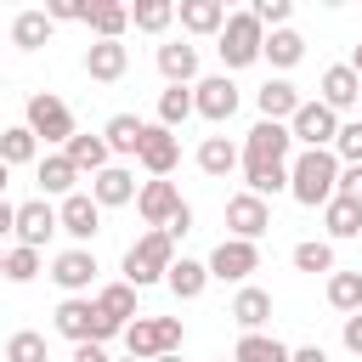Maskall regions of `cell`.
<instances>
[{
    "label": "cell",
    "mask_w": 362,
    "mask_h": 362,
    "mask_svg": "<svg viewBox=\"0 0 362 362\" xmlns=\"http://www.w3.org/2000/svg\"><path fill=\"white\" fill-rule=\"evenodd\" d=\"M288 136L300 141V153H311V147H334V136H339V113H328L322 102H300L294 119H288Z\"/></svg>",
    "instance_id": "9"
},
{
    "label": "cell",
    "mask_w": 362,
    "mask_h": 362,
    "mask_svg": "<svg viewBox=\"0 0 362 362\" xmlns=\"http://www.w3.org/2000/svg\"><path fill=\"white\" fill-rule=\"evenodd\" d=\"M260 45H266V28L255 23V11H226L221 34H215V51H221L226 74H232V68H249V62H260Z\"/></svg>",
    "instance_id": "3"
},
{
    "label": "cell",
    "mask_w": 362,
    "mask_h": 362,
    "mask_svg": "<svg viewBox=\"0 0 362 362\" xmlns=\"http://www.w3.org/2000/svg\"><path fill=\"white\" fill-rule=\"evenodd\" d=\"M6 362H45V334L17 328V334L6 339Z\"/></svg>",
    "instance_id": "40"
},
{
    "label": "cell",
    "mask_w": 362,
    "mask_h": 362,
    "mask_svg": "<svg viewBox=\"0 0 362 362\" xmlns=\"http://www.w3.org/2000/svg\"><path fill=\"white\" fill-rule=\"evenodd\" d=\"M317 90H322L317 102H322L328 113H345V107H356V96H362V79L351 74V62H334V68L322 74V85H317Z\"/></svg>",
    "instance_id": "18"
},
{
    "label": "cell",
    "mask_w": 362,
    "mask_h": 362,
    "mask_svg": "<svg viewBox=\"0 0 362 362\" xmlns=\"http://www.w3.org/2000/svg\"><path fill=\"white\" fill-rule=\"evenodd\" d=\"M339 164H362V119H351V124H339V136H334V147H328Z\"/></svg>",
    "instance_id": "41"
},
{
    "label": "cell",
    "mask_w": 362,
    "mask_h": 362,
    "mask_svg": "<svg viewBox=\"0 0 362 362\" xmlns=\"http://www.w3.org/2000/svg\"><path fill=\"white\" fill-rule=\"evenodd\" d=\"M187 119H192V85H164V90H158V124L175 130V124H187Z\"/></svg>",
    "instance_id": "35"
},
{
    "label": "cell",
    "mask_w": 362,
    "mask_h": 362,
    "mask_svg": "<svg viewBox=\"0 0 362 362\" xmlns=\"http://www.w3.org/2000/svg\"><path fill=\"white\" fill-rule=\"evenodd\" d=\"M345 351H356V356H362V311H356V317H345Z\"/></svg>",
    "instance_id": "46"
},
{
    "label": "cell",
    "mask_w": 362,
    "mask_h": 362,
    "mask_svg": "<svg viewBox=\"0 0 362 362\" xmlns=\"http://www.w3.org/2000/svg\"><path fill=\"white\" fill-rule=\"evenodd\" d=\"M294 272H334V243H328V238L294 243Z\"/></svg>",
    "instance_id": "38"
},
{
    "label": "cell",
    "mask_w": 362,
    "mask_h": 362,
    "mask_svg": "<svg viewBox=\"0 0 362 362\" xmlns=\"http://www.w3.org/2000/svg\"><path fill=\"white\" fill-rule=\"evenodd\" d=\"M0 164H6V170H11V164H40V141H34L28 124L0 130Z\"/></svg>",
    "instance_id": "29"
},
{
    "label": "cell",
    "mask_w": 362,
    "mask_h": 362,
    "mask_svg": "<svg viewBox=\"0 0 362 362\" xmlns=\"http://www.w3.org/2000/svg\"><path fill=\"white\" fill-rule=\"evenodd\" d=\"M130 23H136L141 34H164V28L175 23V6H170V0H136V6H130Z\"/></svg>",
    "instance_id": "37"
},
{
    "label": "cell",
    "mask_w": 362,
    "mask_h": 362,
    "mask_svg": "<svg viewBox=\"0 0 362 362\" xmlns=\"http://www.w3.org/2000/svg\"><path fill=\"white\" fill-rule=\"evenodd\" d=\"M11 221H17V209H11V204H6V198H0V243H6V238H11Z\"/></svg>",
    "instance_id": "49"
},
{
    "label": "cell",
    "mask_w": 362,
    "mask_h": 362,
    "mask_svg": "<svg viewBox=\"0 0 362 362\" xmlns=\"http://www.w3.org/2000/svg\"><path fill=\"white\" fill-rule=\"evenodd\" d=\"M232 322H238L243 334H260V328L272 322V294H266V288H255V283H243V288H238V300H232Z\"/></svg>",
    "instance_id": "22"
},
{
    "label": "cell",
    "mask_w": 362,
    "mask_h": 362,
    "mask_svg": "<svg viewBox=\"0 0 362 362\" xmlns=\"http://www.w3.org/2000/svg\"><path fill=\"white\" fill-rule=\"evenodd\" d=\"M74 362H113L107 345H74Z\"/></svg>",
    "instance_id": "47"
},
{
    "label": "cell",
    "mask_w": 362,
    "mask_h": 362,
    "mask_svg": "<svg viewBox=\"0 0 362 362\" xmlns=\"http://www.w3.org/2000/svg\"><path fill=\"white\" fill-rule=\"evenodd\" d=\"M288 362H328V351L322 345H300V351H288Z\"/></svg>",
    "instance_id": "48"
},
{
    "label": "cell",
    "mask_w": 362,
    "mask_h": 362,
    "mask_svg": "<svg viewBox=\"0 0 362 362\" xmlns=\"http://www.w3.org/2000/svg\"><path fill=\"white\" fill-rule=\"evenodd\" d=\"M170 266H175V238H170V232H153V226H147V232H141V238H136V243L124 249V266H119V272H124V283H130V288L141 294V288L164 283V272H170Z\"/></svg>",
    "instance_id": "2"
},
{
    "label": "cell",
    "mask_w": 362,
    "mask_h": 362,
    "mask_svg": "<svg viewBox=\"0 0 362 362\" xmlns=\"http://www.w3.org/2000/svg\"><path fill=\"white\" fill-rule=\"evenodd\" d=\"M34 277H40V249L11 243L6 249V283H34Z\"/></svg>",
    "instance_id": "39"
},
{
    "label": "cell",
    "mask_w": 362,
    "mask_h": 362,
    "mask_svg": "<svg viewBox=\"0 0 362 362\" xmlns=\"http://www.w3.org/2000/svg\"><path fill=\"white\" fill-rule=\"evenodd\" d=\"M181 204H187V198H181L175 181H141V187H136V209H141V221H147L153 232H164Z\"/></svg>",
    "instance_id": "12"
},
{
    "label": "cell",
    "mask_w": 362,
    "mask_h": 362,
    "mask_svg": "<svg viewBox=\"0 0 362 362\" xmlns=\"http://www.w3.org/2000/svg\"><path fill=\"white\" fill-rule=\"evenodd\" d=\"M96 272H102V266H96V255H90V249H79V243H74V249H62V255L51 260V283H57L62 294H85V288L96 283Z\"/></svg>",
    "instance_id": "15"
},
{
    "label": "cell",
    "mask_w": 362,
    "mask_h": 362,
    "mask_svg": "<svg viewBox=\"0 0 362 362\" xmlns=\"http://www.w3.org/2000/svg\"><path fill=\"white\" fill-rule=\"evenodd\" d=\"M249 11H255V23H260V28H288V17H294V0H255Z\"/></svg>",
    "instance_id": "42"
},
{
    "label": "cell",
    "mask_w": 362,
    "mask_h": 362,
    "mask_svg": "<svg viewBox=\"0 0 362 362\" xmlns=\"http://www.w3.org/2000/svg\"><path fill=\"white\" fill-rule=\"evenodd\" d=\"M62 158H68L79 175H96V170H107V158H113V153H107V141H102V136H79V130H74V136H68V147H62Z\"/></svg>",
    "instance_id": "26"
},
{
    "label": "cell",
    "mask_w": 362,
    "mask_h": 362,
    "mask_svg": "<svg viewBox=\"0 0 362 362\" xmlns=\"http://www.w3.org/2000/svg\"><path fill=\"white\" fill-rule=\"evenodd\" d=\"M209 277L215 283H249V272H260V243H243V238H221L209 249Z\"/></svg>",
    "instance_id": "7"
},
{
    "label": "cell",
    "mask_w": 362,
    "mask_h": 362,
    "mask_svg": "<svg viewBox=\"0 0 362 362\" xmlns=\"http://www.w3.org/2000/svg\"><path fill=\"white\" fill-rule=\"evenodd\" d=\"M153 362H181V351H170V356H153Z\"/></svg>",
    "instance_id": "51"
},
{
    "label": "cell",
    "mask_w": 362,
    "mask_h": 362,
    "mask_svg": "<svg viewBox=\"0 0 362 362\" xmlns=\"http://www.w3.org/2000/svg\"><path fill=\"white\" fill-rule=\"evenodd\" d=\"M215 362H226V356H215Z\"/></svg>",
    "instance_id": "56"
},
{
    "label": "cell",
    "mask_w": 362,
    "mask_h": 362,
    "mask_svg": "<svg viewBox=\"0 0 362 362\" xmlns=\"http://www.w3.org/2000/svg\"><path fill=\"white\" fill-rule=\"evenodd\" d=\"M198 170L215 175V181L232 175V170H238V147H232L226 136H204V141H198Z\"/></svg>",
    "instance_id": "28"
},
{
    "label": "cell",
    "mask_w": 362,
    "mask_h": 362,
    "mask_svg": "<svg viewBox=\"0 0 362 362\" xmlns=\"http://www.w3.org/2000/svg\"><path fill=\"white\" fill-rule=\"evenodd\" d=\"M260 57H266L272 68H294V62L305 57V40H300L294 28H272V34H266V45H260Z\"/></svg>",
    "instance_id": "34"
},
{
    "label": "cell",
    "mask_w": 362,
    "mask_h": 362,
    "mask_svg": "<svg viewBox=\"0 0 362 362\" xmlns=\"http://www.w3.org/2000/svg\"><path fill=\"white\" fill-rule=\"evenodd\" d=\"M164 283H170V294H175V300H198V294L209 288V266H204V260H187V255H181V260H175V266L164 272Z\"/></svg>",
    "instance_id": "27"
},
{
    "label": "cell",
    "mask_w": 362,
    "mask_h": 362,
    "mask_svg": "<svg viewBox=\"0 0 362 362\" xmlns=\"http://www.w3.org/2000/svg\"><path fill=\"white\" fill-rule=\"evenodd\" d=\"M57 232H68L79 249L102 232V209H96V198L90 192H68L62 204H57Z\"/></svg>",
    "instance_id": "10"
},
{
    "label": "cell",
    "mask_w": 362,
    "mask_h": 362,
    "mask_svg": "<svg viewBox=\"0 0 362 362\" xmlns=\"http://www.w3.org/2000/svg\"><path fill=\"white\" fill-rule=\"evenodd\" d=\"M51 232H57V204H51V198H28V204H17L11 238H17L23 249H45Z\"/></svg>",
    "instance_id": "14"
},
{
    "label": "cell",
    "mask_w": 362,
    "mask_h": 362,
    "mask_svg": "<svg viewBox=\"0 0 362 362\" xmlns=\"http://www.w3.org/2000/svg\"><path fill=\"white\" fill-rule=\"evenodd\" d=\"M85 11H90L85 0H51V6H45V17H51V28H57V23H85Z\"/></svg>",
    "instance_id": "44"
},
{
    "label": "cell",
    "mask_w": 362,
    "mask_h": 362,
    "mask_svg": "<svg viewBox=\"0 0 362 362\" xmlns=\"http://www.w3.org/2000/svg\"><path fill=\"white\" fill-rule=\"evenodd\" d=\"M328 305L334 311H345V317H356L362 311V272H328Z\"/></svg>",
    "instance_id": "31"
},
{
    "label": "cell",
    "mask_w": 362,
    "mask_h": 362,
    "mask_svg": "<svg viewBox=\"0 0 362 362\" xmlns=\"http://www.w3.org/2000/svg\"><path fill=\"white\" fill-rule=\"evenodd\" d=\"M334 198H351L362 209V164H339V181H334Z\"/></svg>",
    "instance_id": "43"
},
{
    "label": "cell",
    "mask_w": 362,
    "mask_h": 362,
    "mask_svg": "<svg viewBox=\"0 0 362 362\" xmlns=\"http://www.w3.org/2000/svg\"><path fill=\"white\" fill-rule=\"evenodd\" d=\"M232 362H288V345L272 339V334H243L238 351H232Z\"/></svg>",
    "instance_id": "36"
},
{
    "label": "cell",
    "mask_w": 362,
    "mask_h": 362,
    "mask_svg": "<svg viewBox=\"0 0 362 362\" xmlns=\"http://www.w3.org/2000/svg\"><path fill=\"white\" fill-rule=\"evenodd\" d=\"M351 74H356V79H362V45H356V51H351Z\"/></svg>",
    "instance_id": "50"
},
{
    "label": "cell",
    "mask_w": 362,
    "mask_h": 362,
    "mask_svg": "<svg viewBox=\"0 0 362 362\" xmlns=\"http://www.w3.org/2000/svg\"><path fill=\"white\" fill-rule=\"evenodd\" d=\"M90 198H96V209L136 204V175H130L124 164H107V170H96V175H90Z\"/></svg>",
    "instance_id": "17"
},
{
    "label": "cell",
    "mask_w": 362,
    "mask_h": 362,
    "mask_svg": "<svg viewBox=\"0 0 362 362\" xmlns=\"http://www.w3.org/2000/svg\"><path fill=\"white\" fill-rule=\"evenodd\" d=\"M266 226H272L266 198H255V192H232V198H226V232H232V238L260 243V232H266Z\"/></svg>",
    "instance_id": "13"
},
{
    "label": "cell",
    "mask_w": 362,
    "mask_h": 362,
    "mask_svg": "<svg viewBox=\"0 0 362 362\" xmlns=\"http://www.w3.org/2000/svg\"><path fill=\"white\" fill-rule=\"evenodd\" d=\"M181 339H187L181 317H136V322L124 328V351H130L136 362L170 356V351H181Z\"/></svg>",
    "instance_id": "4"
},
{
    "label": "cell",
    "mask_w": 362,
    "mask_h": 362,
    "mask_svg": "<svg viewBox=\"0 0 362 362\" xmlns=\"http://www.w3.org/2000/svg\"><path fill=\"white\" fill-rule=\"evenodd\" d=\"M141 170L153 175V181H170V170L181 164V136L175 130H164V124H147V136H141Z\"/></svg>",
    "instance_id": "11"
},
{
    "label": "cell",
    "mask_w": 362,
    "mask_h": 362,
    "mask_svg": "<svg viewBox=\"0 0 362 362\" xmlns=\"http://www.w3.org/2000/svg\"><path fill=\"white\" fill-rule=\"evenodd\" d=\"M158 74H164L170 85H198V45L164 40V45H158Z\"/></svg>",
    "instance_id": "20"
},
{
    "label": "cell",
    "mask_w": 362,
    "mask_h": 362,
    "mask_svg": "<svg viewBox=\"0 0 362 362\" xmlns=\"http://www.w3.org/2000/svg\"><path fill=\"white\" fill-rule=\"evenodd\" d=\"M322 226H328L334 243H339V238H362V209H356L351 198H328V204H322Z\"/></svg>",
    "instance_id": "30"
},
{
    "label": "cell",
    "mask_w": 362,
    "mask_h": 362,
    "mask_svg": "<svg viewBox=\"0 0 362 362\" xmlns=\"http://www.w3.org/2000/svg\"><path fill=\"white\" fill-rule=\"evenodd\" d=\"M124 68H130V45H124V40H96V45H85V74H90L96 85H119Z\"/></svg>",
    "instance_id": "16"
},
{
    "label": "cell",
    "mask_w": 362,
    "mask_h": 362,
    "mask_svg": "<svg viewBox=\"0 0 362 362\" xmlns=\"http://www.w3.org/2000/svg\"><path fill=\"white\" fill-rule=\"evenodd\" d=\"M45 40H51V17L45 11H17L11 17V45L17 51H40Z\"/></svg>",
    "instance_id": "33"
},
{
    "label": "cell",
    "mask_w": 362,
    "mask_h": 362,
    "mask_svg": "<svg viewBox=\"0 0 362 362\" xmlns=\"http://www.w3.org/2000/svg\"><path fill=\"white\" fill-rule=\"evenodd\" d=\"M57 334H62V339H74V345H107L119 328H113V322H107L85 294H68V300L57 305Z\"/></svg>",
    "instance_id": "5"
},
{
    "label": "cell",
    "mask_w": 362,
    "mask_h": 362,
    "mask_svg": "<svg viewBox=\"0 0 362 362\" xmlns=\"http://www.w3.org/2000/svg\"><path fill=\"white\" fill-rule=\"evenodd\" d=\"M6 181H11V170H6V164H0V192H6Z\"/></svg>",
    "instance_id": "52"
},
{
    "label": "cell",
    "mask_w": 362,
    "mask_h": 362,
    "mask_svg": "<svg viewBox=\"0 0 362 362\" xmlns=\"http://www.w3.org/2000/svg\"><path fill=\"white\" fill-rule=\"evenodd\" d=\"M34 175H40V198H68V192H79V170H74L62 153H45Z\"/></svg>",
    "instance_id": "23"
},
{
    "label": "cell",
    "mask_w": 362,
    "mask_h": 362,
    "mask_svg": "<svg viewBox=\"0 0 362 362\" xmlns=\"http://www.w3.org/2000/svg\"><path fill=\"white\" fill-rule=\"evenodd\" d=\"M334 181H339V158L328 147H311V153H294L288 158V198L305 204V209H322L334 198Z\"/></svg>",
    "instance_id": "1"
},
{
    "label": "cell",
    "mask_w": 362,
    "mask_h": 362,
    "mask_svg": "<svg viewBox=\"0 0 362 362\" xmlns=\"http://www.w3.org/2000/svg\"><path fill=\"white\" fill-rule=\"evenodd\" d=\"M238 85H232V74H209V79H198L192 85V113L198 119H209V124H226L232 113H238Z\"/></svg>",
    "instance_id": "8"
},
{
    "label": "cell",
    "mask_w": 362,
    "mask_h": 362,
    "mask_svg": "<svg viewBox=\"0 0 362 362\" xmlns=\"http://www.w3.org/2000/svg\"><path fill=\"white\" fill-rule=\"evenodd\" d=\"M0 277H6V249H0Z\"/></svg>",
    "instance_id": "53"
},
{
    "label": "cell",
    "mask_w": 362,
    "mask_h": 362,
    "mask_svg": "<svg viewBox=\"0 0 362 362\" xmlns=\"http://www.w3.org/2000/svg\"><path fill=\"white\" fill-rule=\"evenodd\" d=\"M164 232H170V238H187V232H192V204H181V209H175V221H170Z\"/></svg>",
    "instance_id": "45"
},
{
    "label": "cell",
    "mask_w": 362,
    "mask_h": 362,
    "mask_svg": "<svg viewBox=\"0 0 362 362\" xmlns=\"http://www.w3.org/2000/svg\"><path fill=\"white\" fill-rule=\"evenodd\" d=\"M175 17H181V28H187V34H198V40H204V34H221L226 6H221V0H181V6H175Z\"/></svg>",
    "instance_id": "24"
},
{
    "label": "cell",
    "mask_w": 362,
    "mask_h": 362,
    "mask_svg": "<svg viewBox=\"0 0 362 362\" xmlns=\"http://www.w3.org/2000/svg\"><path fill=\"white\" fill-rule=\"evenodd\" d=\"M90 305H96V311H102V317H107V322H113L119 334H124V328H130V322L141 317V311H136V288H130L124 277H119V283H102Z\"/></svg>",
    "instance_id": "19"
},
{
    "label": "cell",
    "mask_w": 362,
    "mask_h": 362,
    "mask_svg": "<svg viewBox=\"0 0 362 362\" xmlns=\"http://www.w3.org/2000/svg\"><path fill=\"white\" fill-rule=\"evenodd\" d=\"M85 23H90V34H96V40H119V34L130 28V6H113V0H96V6L85 11Z\"/></svg>",
    "instance_id": "32"
},
{
    "label": "cell",
    "mask_w": 362,
    "mask_h": 362,
    "mask_svg": "<svg viewBox=\"0 0 362 362\" xmlns=\"http://www.w3.org/2000/svg\"><path fill=\"white\" fill-rule=\"evenodd\" d=\"M356 107H362V96H356Z\"/></svg>",
    "instance_id": "55"
},
{
    "label": "cell",
    "mask_w": 362,
    "mask_h": 362,
    "mask_svg": "<svg viewBox=\"0 0 362 362\" xmlns=\"http://www.w3.org/2000/svg\"><path fill=\"white\" fill-rule=\"evenodd\" d=\"M255 107H260V119L288 124V119H294V107H300V90H294L288 79H266V85L255 90Z\"/></svg>",
    "instance_id": "21"
},
{
    "label": "cell",
    "mask_w": 362,
    "mask_h": 362,
    "mask_svg": "<svg viewBox=\"0 0 362 362\" xmlns=\"http://www.w3.org/2000/svg\"><path fill=\"white\" fill-rule=\"evenodd\" d=\"M141 136H147V124H141L136 113H113V119L102 124L107 153H124V158H136V153H141Z\"/></svg>",
    "instance_id": "25"
},
{
    "label": "cell",
    "mask_w": 362,
    "mask_h": 362,
    "mask_svg": "<svg viewBox=\"0 0 362 362\" xmlns=\"http://www.w3.org/2000/svg\"><path fill=\"white\" fill-rule=\"evenodd\" d=\"M119 362H136V356H119Z\"/></svg>",
    "instance_id": "54"
},
{
    "label": "cell",
    "mask_w": 362,
    "mask_h": 362,
    "mask_svg": "<svg viewBox=\"0 0 362 362\" xmlns=\"http://www.w3.org/2000/svg\"><path fill=\"white\" fill-rule=\"evenodd\" d=\"M23 124L34 130V141H51V147H68V136H74V113H68V102L51 96V90H34V96H28V119H23Z\"/></svg>",
    "instance_id": "6"
}]
</instances>
